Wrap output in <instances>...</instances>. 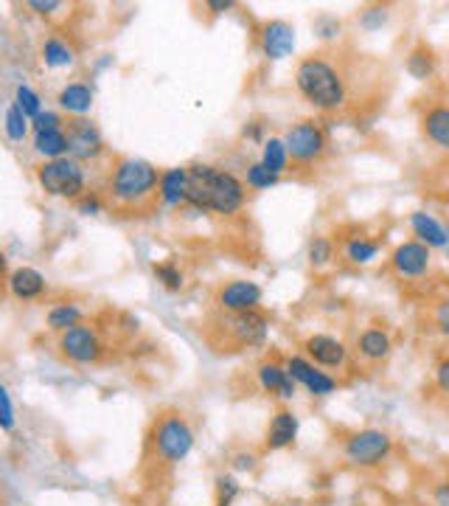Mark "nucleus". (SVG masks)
Segmentation results:
<instances>
[{
	"instance_id": "1",
	"label": "nucleus",
	"mask_w": 449,
	"mask_h": 506,
	"mask_svg": "<svg viewBox=\"0 0 449 506\" xmlns=\"http://www.w3.org/2000/svg\"><path fill=\"white\" fill-rule=\"evenodd\" d=\"M245 194L247 186L233 172L208 164L188 166V206L197 211H213L230 217L245 206Z\"/></svg>"
},
{
	"instance_id": "2",
	"label": "nucleus",
	"mask_w": 449,
	"mask_h": 506,
	"mask_svg": "<svg viewBox=\"0 0 449 506\" xmlns=\"http://www.w3.org/2000/svg\"><path fill=\"white\" fill-rule=\"evenodd\" d=\"M163 172L144 158H121L115 161L107 183V198L115 208H144L149 200L161 194Z\"/></svg>"
},
{
	"instance_id": "3",
	"label": "nucleus",
	"mask_w": 449,
	"mask_h": 506,
	"mask_svg": "<svg viewBox=\"0 0 449 506\" xmlns=\"http://www.w3.org/2000/svg\"><path fill=\"white\" fill-rule=\"evenodd\" d=\"M295 88L301 90L303 99L318 107V110H340L345 105V80L337 71L335 63H328L326 56L312 54L303 56L295 68Z\"/></svg>"
},
{
	"instance_id": "4",
	"label": "nucleus",
	"mask_w": 449,
	"mask_h": 506,
	"mask_svg": "<svg viewBox=\"0 0 449 506\" xmlns=\"http://www.w3.org/2000/svg\"><path fill=\"white\" fill-rule=\"evenodd\" d=\"M37 181H40L43 191L51 198H62V200H82L85 189H87V174L79 161H73L71 155L56 161H46L37 169Z\"/></svg>"
},
{
	"instance_id": "5",
	"label": "nucleus",
	"mask_w": 449,
	"mask_h": 506,
	"mask_svg": "<svg viewBox=\"0 0 449 506\" xmlns=\"http://www.w3.org/2000/svg\"><path fill=\"white\" fill-rule=\"evenodd\" d=\"M152 444H154V456L161 461L180 464L194 447V431L180 414H166L154 422Z\"/></svg>"
},
{
	"instance_id": "6",
	"label": "nucleus",
	"mask_w": 449,
	"mask_h": 506,
	"mask_svg": "<svg viewBox=\"0 0 449 506\" xmlns=\"http://www.w3.org/2000/svg\"><path fill=\"white\" fill-rule=\"evenodd\" d=\"M287 149H289V161L298 164V166H312L318 164L323 155H326V130L320 127V122L315 119H303L298 124H292L287 130V139H284Z\"/></svg>"
},
{
	"instance_id": "7",
	"label": "nucleus",
	"mask_w": 449,
	"mask_h": 506,
	"mask_svg": "<svg viewBox=\"0 0 449 506\" xmlns=\"http://www.w3.org/2000/svg\"><path fill=\"white\" fill-rule=\"evenodd\" d=\"M394 451V439L377 427H365V431L351 434L343 444V456L354 467H377L387 453Z\"/></svg>"
},
{
	"instance_id": "8",
	"label": "nucleus",
	"mask_w": 449,
	"mask_h": 506,
	"mask_svg": "<svg viewBox=\"0 0 449 506\" xmlns=\"http://www.w3.org/2000/svg\"><path fill=\"white\" fill-rule=\"evenodd\" d=\"M60 352L62 358H68L71 363H79V366H93L99 363L104 355V343L99 338L93 326H73L68 333L60 335Z\"/></svg>"
},
{
	"instance_id": "9",
	"label": "nucleus",
	"mask_w": 449,
	"mask_h": 506,
	"mask_svg": "<svg viewBox=\"0 0 449 506\" xmlns=\"http://www.w3.org/2000/svg\"><path fill=\"white\" fill-rule=\"evenodd\" d=\"M65 135H68V155L73 161H96L104 152V139L99 127H96L90 119H68L65 124Z\"/></svg>"
},
{
	"instance_id": "10",
	"label": "nucleus",
	"mask_w": 449,
	"mask_h": 506,
	"mask_svg": "<svg viewBox=\"0 0 449 506\" xmlns=\"http://www.w3.org/2000/svg\"><path fill=\"white\" fill-rule=\"evenodd\" d=\"M220 326H225V333L239 346H262L267 341L270 321L262 309H247V313H225Z\"/></svg>"
},
{
	"instance_id": "11",
	"label": "nucleus",
	"mask_w": 449,
	"mask_h": 506,
	"mask_svg": "<svg viewBox=\"0 0 449 506\" xmlns=\"http://www.w3.org/2000/svg\"><path fill=\"white\" fill-rule=\"evenodd\" d=\"M217 304L222 313H247V309H259L262 304V287L256 282L237 279L220 287Z\"/></svg>"
},
{
	"instance_id": "12",
	"label": "nucleus",
	"mask_w": 449,
	"mask_h": 506,
	"mask_svg": "<svg viewBox=\"0 0 449 506\" xmlns=\"http://www.w3.org/2000/svg\"><path fill=\"white\" fill-rule=\"evenodd\" d=\"M429 250H433V248H427V245L419 242V240L402 242L394 253H390V267H394L402 279L424 276L427 270H429V262H433Z\"/></svg>"
},
{
	"instance_id": "13",
	"label": "nucleus",
	"mask_w": 449,
	"mask_h": 506,
	"mask_svg": "<svg viewBox=\"0 0 449 506\" xmlns=\"http://www.w3.org/2000/svg\"><path fill=\"white\" fill-rule=\"evenodd\" d=\"M287 372H289L292 380L301 383L306 392L315 394V397H326V394H331V392L337 388V380H335V377H328L326 372H320L315 363L306 360V358H301V355L287 358Z\"/></svg>"
},
{
	"instance_id": "14",
	"label": "nucleus",
	"mask_w": 449,
	"mask_h": 506,
	"mask_svg": "<svg viewBox=\"0 0 449 506\" xmlns=\"http://www.w3.org/2000/svg\"><path fill=\"white\" fill-rule=\"evenodd\" d=\"M262 51L267 60H284L295 51V29L287 21H270L262 26Z\"/></svg>"
},
{
	"instance_id": "15",
	"label": "nucleus",
	"mask_w": 449,
	"mask_h": 506,
	"mask_svg": "<svg viewBox=\"0 0 449 506\" xmlns=\"http://www.w3.org/2000/svg\"><path fill=\"white\" fill-rule=\"evenodd\" d=\"M303 349H306L309 360L315 366H323V368H340L348 360L345 343L331 338V335H309Z\"/></svg>"
},
{
	"instance_id": "16",
	"label": "nucleus",
	"mask_w": 449,
	"mask_h": 506,
	"mask_svg": "<svg viewBox=\"0 0 449 506\" xmlns=\"http://www.w3.org/2000/svg\"><path fill=\"white\" fill-rule=\"evenodd\" d=\"M9 293L21 301H34L46 293V276L37 267H17L6 279Z\"/></svg>"
},
{
	"instance_id": "17",
	"label": "nucleus",
	"mask_w": 449,
	"mask_h": 506,
	"mask_svg": "<svg viewBox=\"0 0 449 506\" xmlns=\"http://www.w3.org/2000/svg\"><path fill=\"white\" fill-rule=\"evenodd\" d=\"M410 228H413L419 242H424L427 248H444V250H449V228L441 220H436L433 214H427V211L410 214Z\"/></svg>"
},
{
	"instance_id": "18",
	"label": "nucleus",
	"mask_w": 449,
	"mask_h": 506,
	"mask_svg": "<svg viewBox=\"0 0 449 506\" xmlns=\"http://www.w3.org/2000/svg\"><path fill=\"white\" fill-rule=\"evenodd\" d=\"M259 385L267 394H276L281 400L295 397V380L289 377L287 366H279V363H262L259 366Z\"/></svg>"
},
{
	"instance_id": "19",
	"label": "nucleus",
	"mask_w": 449,
	"mask_h": 506,
	"mask_svg": "<svg viewBox=\"0 0 449 506\" xmlns=\"http://www.w3.org/2000/svg\"><path fill=\"white\" fill-rule=\"evenodd\" d=\"M298 439V417L281 408V411L270 419V427H267V447L270 451H284L292 442Z\"/></svg>"
},
{
	"instance_id": "20",
	"label": "nucleus",
	"mask_w": 449,
	"mask_h": 506,
	"mask_svg": "<svg viewBox=\"0 0 449 506\" xmlns=\"http://www.w3.org/2000/svg\"><path fill=\"white\" fill-rule=\"evenodd\" d=\"M161 203L163 206H180L188 203V169L186 166H174L163 172L161 178Z\"/></svg>"
},
{
	"instance_id": "21",
	"label": "nucleus",
	"mask_w": 449,
	"mask_h": 506,
	"mask_svg": "<svg viewBox=\"0 0 449 506\" xmlns=\"http://www.w3.org/2000/svg\"><path fill=\"white\" fill-rule=\"evenodd\" d=\"M56 102H60V107L65 113H71L73 119H82V115L90 113V107H93V90L85 82H71L60 90Z\"/></svg>"
},
{
	"instance_id": "22",
	"label": "nucleus",
	"mask_w": 449,
	"mask_h": 506,
	"mask_svg": "<svg viewBox=\"0 0 449 506\" xmlns=\"http://www.w3.org/2000/svg\"><path fill=\"white\" fill-rule=\"evenodd\" d=\"M421 127H424V135L436 147L449 149V107L446 105L429 107L424 113V119H421Z\"/></svg>"
},
{
	"instance_id": "23",
	"label": "nucleus",
	"mask_w": 449,
	"mask_h": 506,
	"mask_svg": "<svg viewBox=\"0 0 449 506\" xmlns=\"http://www.w3.org/2000/svg\"><path fill=\"white\" fill-rule=\"evenodd\" d=\"M357 349H360V355L370 363H379L390 355V349H394V343H390V335L385 333V329H377V326H370L365 329V333L360 335L357 341Z\"/></svg>"
},
{
	"instance_id": "24",
	"label": "nucleus",
	"mask_w": 449,
	"mask_h": 506,
	"mask_svg": "<svg viewBox=\"0 0 449 506\" xmlns=\"http://www.w3.org/2000/svg\"><path fill=\"white\" fill-rule=\"evenodd\" d=\"M34 152L43 155L46 161L65 158V155H68V135H65V130L37 132V135H34Z\"/></svg>"
},
{
	"instance_id": "25",
	"label": "nucleus",
	"mask_w": 449,
	"mask_h": 506,
	"mask_svg": "<svg viewBox=\"0 0 449 506\" xmlns=\"http://www.w3.org/2000/svg\"><path fill=\"white\" fill-rule=\"evenodd\" d=\"M379 242L377 240H368V237H351L343 248L345 253V259L351 265H368V262H374L379 257Z\"/></svg>"
},
{
	"instance_id": "26",
	"label": "nucleus",
	"mask_w": 449,
	"mask_h": 506,
	"mask_svg": "<svg viewBox=\"0 0 449 506\" xmlns=\"http://www.w3.org/2000/svg\"><path fill=\"white\" fill-rule=\"evenodd\" d=\"M73 60H76V51L65 40H60V37H48L43 43V63L48 68H68L73 65Z\"/></svg>"
},
{
	"instance_id": "27",
	"label": "nucleus",
	"mask_w": 449,
	"mask_h": 506,
	"mask_svg": "<svg viewBox=\"0 0 449 506\" xmlns=\"http://www.w3.org/2000/svg\"><path fill=\"white\" fill-rule=\"evenodd\" d=\"M407 73L413 76V80H429V76L436 73V56L427 46H419L407 54V63H404Z\"/></svg>"
},
{
	"instance_id": "28",
	"label": "nucleus",
	"mask_w": 449,
	"mask_h": 506,
	"mask_svg": "<svg viewBox=\"0 0 449 506\" xmlns=\"http://www.w3.org/2000/svg\"><path fill=\"white\" fill-rule=\"evenodd\" d=\"M82 324V309L76 304H56L48 309V326L56 329V333H68V329Z\"/></svg>"
},
{
	"instance_id": "29",
	"label": "nucleus",
	"mask_w": 449,
	"mask_h": 506,
	"mask_svg": "<svg viewBox=\"0 0 449 506\" xmlns=\"http://www.w3.org/2000/svg\"><path fill=\"white\" fill-rule=\"evenodd\" d=\"M262 164L272 172V174H281L287 172V166H289V149H287V144L281 141V139H270V141H264V155H262Z\"/></svg>"
},
{
	"instance_id": "30",
	"label": "nucleus",
	"mask_w": 449,
	"mask_h": 506,
	"mask_svg": "<svg viewBox=\"0 0 449 506\" xmlns=\"http://www.w3.org/2000/svg\"><path fill=\"white\" fill-rule=\"evenodd\" d=\"M14 105L21 107V113L26 115L29 122H34L37 115L43 113V102H40V96H37L29 85H21L14 90Z\"/></svg>"
},
{
	"instance_id": "31",
	"label": "nucleus",
	"mask_w": 449,
	"mask_h": 506,
	"mask_svg": "<svg viewBox=\"0 0 449 506\" xmlns=\"http://www.w3.org/2000/svg\"><path fill=\"white\" fill-rule=\"evenodd\" d=\"M331 259H335V242L328 237H315L309 242V262L315 267H326Z\"/></svg>"
},
{
	"instance_id": "32",
	"label": "nucleus",
	"mask_w": 449,
	"mask_h": 506,
	"mask_svg": "<svg viewBox=\"0 0 449 506\" xmlns=\"http://www.w3.org/2000/svg\"><path fill=\"white\" fill-rule=\"evenodd\" d=\"M6 135L12 141H26V135H29V119L17 105H12L6 110Z\"/></svg>"
},
{
	"instance_id": "33",
	"label": "nucleus",
	"mask_w": 449,
	"mask_h": 506,
	"mask_svg": "<svg viewBox=\"0 0 449 506\" xmlns=\"http://www.w3.org/2000/svg\"><path fill=\"white\" fill-rule=\"evenodd\" d=\"M279 183V174H272L262 161L247 166V189H270Z\"/></svg>"
},
{
	"instance_id": "34",
	"label": "nucleus",
	"mask_w": 449,
	"mask_h": 506,
	"mask_svg": "<svg viewBox=\"0 0 449 506\" xmlns=\"http://www.w3.org/2000/svg\"><path fill=\"white\" fill-rule=\"evenodd\" d=\"M154 279H158L166 290H180L183 287V270L174 262L154 265Z\"/></svg>"
},
{
	"instance_id": "35",
	"label": "nucleus",
	"mask_w": 449,
	"mask_h": 506,
	"mask_svg": "<svg viewBox=\"0 0 449 506\" xmlns=\"http://www.w3.org/2000/svg\"><path fill=\"white\" fill-rule=\"evenodd\" d=\"M387 17H390L387 6H370V9H365L360 14V26L365 31H377V29H382L387 23Z\"/></svg>"
},
{
	"instance_id": "36",
	"label": "nucleus",
	"mask_w": 449,
	"mask_h": 506,
	"mask_svg": "<svg viewBox=\"0 0 449 506\" xmlns=\"http://www.w3.org/2000/svg\"><path fill=\"white\" fill-rule=\"evenodd\" d=\"M239 495V484L233 476H220L217 478V506H230Z\"/></svg>"
},
{
	"instance_id": "37",
	"label": "nucleus",
	"mask_w": 449,
	"mask_h": 506,
	"mask_svg": "<svg viewBox=\"0 0 449 506\" xmlns=\"http://www.w3.org/2000/svg\"><path fill=\"white\" fill-rule=\"evenodd\" d=\"M65 124H68V122H62V115H60V113H54V110H46V113H40V115H37V119L31 122V127H34V135H37V132H54V130H65Z\"/></svg>"
},
{
	"instance_id": "38",
	"label": "nucleus",
	"mask_w": 449,
	"mask_h": 506,
	"mask_svg": "<svg viewBox=\"0 0 449 506\" xmlns=\"http://www.w3.org/2000/svg\"><path fill=\"white\" fill-rule=\"evenodd\" d=\"M0 408H4V417H0V425H4V431H12V427H14V408H12V394H9V388H0Z\"/></svg>"
},
{
	"instance_id": "39",
	"label": "nucleus",
	"mask_w": 449,
	"mask_h": 506,
	"mask_svg": "<svg viewBox=\"0 0 449 506\" xmlns=\"http://www.w3.org/2000/svg\"><path fill=\"white\" fill-rule=\"evenodd\" d=\"M436 326L444 338H449V296L444 301H438V307H436Z\"/></svg>"
},
{
	"instance_id": "40",
	"label": "nucleus",
	"mask_w": 449,
	"mask_h": 506,
	"mask_svg": "<svg viewBox=\"0 0 449 506\" xmlns=\"http://www.w3.org/2000/svg\"><path fill=\"white\" fill-rule=\"evenodd\" d=\"M318 34L323 37V40H331V37H337V34H340V23L335 21V17L323 14L320 21H318Z\"/></svg>"
},
{
	"instance_id": "41",
	"label": "nucleus",
	"mask_w": 449,
	"mask_h": 506,
	"mask_svg": "<svg viewBox=\"0 0 449 506\" xmlns=\"http://www.w3.org/2000/svg\"><path fill=\"white\" fill-rule=\"evenodd\" d=\"M31 12H37V14H54L56 9H62L65 4H60V0H29V4H26Z\"/></svg>"
},
{
	"instance_id": "42",
	"label": "nucleus",
	"mask_w": 449,
	"mask_h": 506,
	"mask_svg": "<svg viewBox=\"0 0 449 506\" xmlns=\"http://www.w3.org/2000/svg\"><path fill=\"white\" fill-rule=\"evenodd\" d=\"M436 385H438L441 394H449V358H444L436 366Z\"/></svg>"
},
{
	"instance_id": "43",
	"label": "nucleus",
	"mask_w": 449,
	"mask_h": 506,
	"mask_svg": "<svg viewBox=\"0 0 449 506\" xmlns=\"http://www.w3.org/2000/svg\"><path fill=\"white\" fill-rule=\"evenodd\" d=\"M76 208H79L82 214H99L102 211V200L96 198V194H85L82 200H76Z\"/></svg>"
},
{
	"instance_id": "44",
	"label": "nucleus",
	"mask_w": 449,
	"mask_h": 506,
	"mask_svg": "<svg viewBox=\"0 0 449 506\" xmlns=\"http://www.w3.org/2000/svg\"><path fill=\"white\" fill-rule=\"evenodd\" d=\"M233 467H237V470H256V456H253V453H239L237 459H233Z\"/></svg>"
},
{
	"instance_id": "45",
	"label": "nucleus",
	"mask_w": 449,
	"mask_h": 506,
	"mask_svg": "<svg viewBox=\"0 0 449 506\" xmlns=\"http://www.w3.org/2000/svg\"><path fill=\"white\" fill-rule=\"evenodd\" d=\"M433 498H436V503H438V506H449V478H446V481H441V484L436 486Z\"/></svg>"
},
{
	"instance_id": "46",
	"label": "nucleus",
	"mask_w": 449,
	"mask_h": 506,
	"mask_svg": "<svg viewBox=\"0 0 449 506\" xmlns=\"http://www.w3.org/2000/svg\"><path fill=\"white\" fill-rule=\"evenodd\" d=\"M262 130H264V124L250 122V124L242 130V135H245V139H250V141H262Z\"/></svg>"
},
{
	"instance_id": "47",
	"label": "nucleus",
	"mask_w": 449,
	"mask_h": 506,
	"mask_svg": "<svg viewBox=\"0 0 449 506\" xmlns=\"http://www.w3.org/2000/svg\"><path fill=\"white\" fill-rule=\"evenodd\" d=\"M208 9H213V12H228V9H233L237 4H233V0H211V4H205Z\"/></svg>"
},
{
	"instance_id": "48",
	"label": "nucleus",
	"mask_w": 449,
	"mask_h": 506,
	"mask_svg": "<svg viewBox=\"0 0 449 506\" xmlns=\"http://www.w3.org/2000/svg\"><path fill=\"white\" fill-rule=\"evenodd\" d=\"M121 324H124V329H129V333H138V318H132V316H121Z\"/></svg>"
},
{
	"instance_id": "49",
	"label": "nucleus",
	"mask_w": 449,
	"mask_h": 506,
	"mask_svg": "<svg viewBox=\"0 0 449 506\" xmlns=\"http://www.w3.org/2000/svg\"><path fill=\"white\" fill-rule=\"evenodd\" d=\"M295 506H298V503H295Z\"/></svg>"
}]
</instances>
